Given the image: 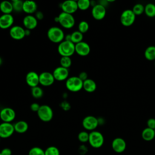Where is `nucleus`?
<instances>
[{
    "mask_svg": "<svg viewBox=\"0 0 155 155\" xmlns=\"http://www.w3.org/2000/svg\"><path fill=\"white\" fill-rule=\"evenodd\" d=\"M58 52L61 57H71L75 53V44L71 41L64 40L59 44Z\"/></svg>",
    "mask_w": 155,
    "mask_h": 155,
    "instance_id": "f257e3e1",
    "label": "nucleus"
},
{
    "mask_svg": "<svg viewBox=\"0 0 155 155\" xmlns=\"http://www.w3.org/2000/svg\"><path fill=\"white\" fill-rule=\"evenodd\" d=\"M65 36L64 31L58 27H51L47 31L48 39L53 43H61L64 40Z\"/></svg>",
    "mask_w": 155,
    "mask_h": 155,
    "instance_id": "f03ea898",
    "label": "nucleus"
},
{
    "mask_svg": "<svg viewBox=\"0 0 155 155\" xmlns=\"http://www.w3.org/2000/svg\"><path fill=\"white\" fill-rule=\"evenodd\" d=\"M65 87L70 91L78 92L83 88V81L78 76H71L66 80Z\"/></svg>",
    "mask_w": 155,
    "mask_h": 155,
    "instance_id": "7ed1b4c3",
    "label": "nucleus"
},
{
    "mask_svg": "<svg viewBox=\"0 0 155 155\" xmlns=\"http://www.w3.org/2000/svg\"><path fill=\"white\" fill-rule=\"evenodd\" d=\"M58 23L64 28L70 29L75 24V19L73 15L61 12L58 16Z\"/></svg>",
    "mask_w": 155,
    "mask_h": 155,
    "instance_id": "20e7f679",
    "label": "nucleus"
},
{
    "mask_svg": "<svg viewBox=\"0 0 155 155\" xmlns=\"http://www.w3.org/2000/svg\"><path fill=\"white\" fill-rule=\"evenodd\" d=\"M88 142L92 147L94 148H99L101 147L104 144V136L99 131L95 130L92 131L89 133Z\"/></svg>",
    "mask_w": 155,
    "mask_h": 155,
    "instance_id": "39448f33",
    "label": "nucleus"
},
{
    "mask_svg": "<svg viewBox=\"0 0 155 155\" xmlns=\"http://www.w3.org/2000/svg\"><path fill=\"white\" fill-rule=\"evenodd\" d=\"M37 114L39 119L43 122H48L51 120L53 117V111L51 107L48 105H41Z\"/></svg>",
    "mask_w": 155,
    "mask_h": 155,
    "instance_id": "423d86ee",
    "label": "nucleus"
},
{
    "mask_svg": "<svg viewBox=\"0 0 155 155\" xmlns=\"http://www.w3.org/2000/svg\"><path fill=\"white\" fill-rule=\"evenodd\" d=\"M136 20V15L130 9H127L122 12L120 17L121 24L125 27L132 25Z\"/></svg>",
    "mask_w": 155,
    "mask_h": 155,
    "instance_id": "0eeeda50",
    "label": "nucleus"
},
{
    "mask_svg": "<svg viewBox=\"0 0 155 155\" xmlns=\"http://www.w3.org/2000/svg\"><path fill=\"white\" fill-rule=\"evenodd\" d=\"M83 127L88 131H94V130L99 125L97 118L94 116L89 115L85 116L82 122Z\"/></svg>",
    "mask_w": 155,
    "mask_h": 155,
    "instance_id": "6e6552de",
    "label": "nucleus"
},
{
    "mask_svg": "<svg viewBox=\"0 0 155 155\" xmlns=\"http://www.w3.org/2000/svg\"><path fill=\"white\" fill-rule=\"evenodd\" d=\"M15 117V111L10 107H4L0 111V119L2 122L11 123Z\"/></svg>",
    "mask_w": 155,
    "mask_h": 155,
    "instance_id": "1a4fd4ad",
    "label": "nucleus"
},
{
    "mask_svg": "<svg viewBox=\"0 0 155 155\" xmlns=\"http://www.w3.org/2000/svg\"><path fill=\"white\" fill-rule=\"evenodd\" d=\"M15 132L14 126L12 123L2 122L0 124V137L6 139L10 137Z\"/></svg>",
    "mask_w": 155,
    "mask_h": 155,
    "instance_id": "9d476101",
    "label": "nucleus"
},
{
    "mask_svg": "<svg viewBox=\"0 0 155 155\" xmlns=\"http://www.w3.org/2000/svg\"><path fill=\"white\" fill-rule=\"evenodd\" d=\"M61 8L62 12L73 15L78 9L77 1L74 0H67L61 4Z\"/></svg>",
    "mask_w": 155,
    "mask_h": 155,
    "instance_id": "9b49d317",
    "label": "nucleus"
},
{
    "mask_svg": "<svg viewBox=\"0 0 155 155\" xmlns=\"http://www.w3.org/2000/svg\"><path fill=\"white\" fill-rule=\"evenodd\" d=\"M10 37L16 41H19L25 36V28L20 25H13L9 30Z\"/></svg>",
    "mask_w": 155,
    "mask_h": 155,
    "instance_id": "f8f14e48",
    "label": "nucleus"
},
{
    "mask_svg": "<svg viewBox=\"0 0 155 155\" xmlns=\"http://www.w3.org/2000/svg\"><path fill=\"white\" fill-rule=\"evenodd\" d=\"M54 78L58 81H66L69 77V71L68 68H64L61 66L56 67L52 73Z\"/></svg>",
    "mask_w": 155,
    "mask_h": 155,
    "instance_id": "ddd939ff",
    "label": "nucleus"
},
{
    "mask_svg": "<svg viewBox=\"0 0 155 155\" xmlns=\"http://www.w3.org/2000/svg\"><path fill=\"white\" fill-rule=\"evenodd\" d=\"M106 12L105 7L98 3L93 7L91 10V15L94 19L100 21L105 18Z\"/></svg>",
    "mask_w": 155,
    "mask_h": 155,
    "instance_id": "4468645a",
    "label": "nucleus"
},
{
    "mask_svg": "<svg viewBox=\"0 0 155 155\" xmlns=\"http://www.w3.org/2000/svg\"><path fill=\"white\" fill-rule=\"evenodd\" d=\"M54 76L50 72L44 71L39 74V84L42 86H50L54 83Z\"/></svg>",
    "mask_w": 155,
    "mask_h": 155,
    "instance_id": "2eb2a0df",
    "label": "nucleus"
},
{
    "mask_svg": "<svg viewBox=\"0 0 155 155\" xmlns=\"http://www.w3.org/2000/svg\"><path fill=\"white\" fill-rule=\"evenodd\" d=\"M90 46L88 43L82 41L75 44V53L81 56H86L90 53Z\"/></svg>",
    "mask_w": 155,
    "mask_h": 155,
    "instance_id": "dca6fc26",
    "label": "nucleus"
},
{
    "mask_svg": "<svg viewBox=\"0 0 155 155\" xmlns=\"http://www.w3.org/2000/svg\"><path fill=\"white\" fill-rule=\"evenodd\" d=\"M25 81L31 88L37 87L39 84V74L33 71H29L25 76Z\"/></svg>",
    "mask_w": 155,
    "mask_h": 155,
    "instance_id": "f3484780",
    "label": "nucleus"
},
{
    "mask_svg": "<svg viewBox=\"0 0 155 155\" xmlns=\"http://www.w3.org/2000/svg\"><path fill=\"white\" fill-rule=\"evenodd\" d=\"M14 23V18L12 14H2L0 16V28H10Z\"/></svg>",
    "mask_w": 155,
    "mask_h": 155,
    "instance_id": "a211bd4d",
    "label": "nucleus"
},
{
    "mask_svg": "<svg viewBox=\"0 0 155 155\" xmlns=\"http://www.w3.org/2000/svg\"><path fill=\"white\" fill-rule=\"evenodd\" d=\"M111 147L116 153H121L126 149L127 143L124 139L121 137H116L112 141Z\"/></svg>",
    "mask_w": 155,
    "mask_h": 155,
    "instance_id": "6ab92c4d",
    "label": "nucleus"
},
{
    "mask_svg": "<svg viewBox=\"0 0 155 155\" xmlns=\"http://www.w3.org/2000/svg\"><path fill=\"white\" fill-rule=\"evenodd\" d=\"M38 22V21L36 19L35 16L32 15H27L22 20V23L25 29L30 30H32L37 27Z\"/></svg>",
    "mask_w": 155,
    "mask_h": 155,
    "instance_id": "aec40b11",
    "label": "nucleus"
},
{
    "mask_svg": "<svg viewBox=\"0 0 155 155\" xmlns=\"http://www.w3.org/2000/svg\"><path fill=\"white\" fill-rule=\"evenodd\" d=\"M38 5L33 1H25L23 2L22 11L27 15L35 13L38 10Z\"/></svg>",
    "mask_w": 155,
    "mask_h": 155,
    "instance_id": "412c9836",
    "label": "nucleus"
},
{
    "mask_svg": "<svg viewBox=\"0 0 155 155\" xmlns=\"http://www.w3.org/2000/svg\"><path fill=\"white\" fill-rule=\"evenodd\" d=\"M97 88V85L95 81L91 79L88 78L83 82V89L88 93L94 92Z\"/></svg>",
    "mask_w": 155,
    "mask_h": 155,
    "instance_id": "4be33fe9",
    "label": "nucleus"
},
{
    "mask_svg": "<svg viewBox=\"0 0 155 155\" xmlns=\"http://www.w3.org/2000/svg\"><path fill=\"white\" fill-rule=\"evenodd\" d=\"M15 131L22 134L25 133L28 129V125L27 122L24 120H19L14 125Z\"/></svg>",
    "mask_w": 155,
    "mask_h": 155,
    "instance_id": "5701e85b",
    "label": "nucleus"
},
{
    "mask_svg": "<svg viewBox=\"0 0 155 155\" xmlns=\"http://www.w3.org/2000/svg\"><path fill=\"white\" fill-rule=\"evenodd\" d=\"M0 11L2 14H11L13 11L12 2L8 1H3L1 2Z\"/></svg>",
    "mask_w": 155,
    "mask_h": 155,
    "instance_id": "b1692460",
    "label": "nucleus"
},
{
    "mask_svg": "<svg viewBox=\"0 0 155 155\" xmlns=\"http://www.w3.org/2000/svg\"><path fill=\"white\" fill-rule=\"evenodd\" d=\"M142 137L145 141H151L155 138L154 130L147 127L142 132Z\"/></svg>",
    "mask_w": 155,
    "mask_h": 155,
    "instance_id": "393cba45",
    "label": "nucleus"
},
{
    "mask_svg": "<svg viewBox=\"0 0 155 155\" xmlns=\"http://www.w3.org/2000/svg\"><path fill=\"white\" fill-rule=\"evenodd\" d=\"M145 58L148 61H155V46L148 47L144 51Z\"/></svg>",
    "mask_w": 155,
    "mask_h": 155,
    "instance_id": "a878e982",
    "label": "nucleus"
},
{
    "mask_svg": "<svg viewBox=\"0 0 155 155\" xmlns=\"http://www.w3.org/2000/svg\"><path fill=\"white\" fill-rule=\"evenodd\" d=\"M144 13L145 15L150 17L153 18L155 16V4L153 3H148L145 5Z\"/></svg>",
    "mask_w": 155,
    "mask_h": 155,
    "instance_id": "bb28decb",
    "label": "nucleus"
},
{
    "mask_svg": "<svg viewBox=\"0 0 155 155\" xmlns=\"http://www.w3.org/2000/svg\"><path fill=\"white\" fill-rule=\"evenodd\" d=\"M83 34L78 30L74 31L71 33V41L74 44L83 41Z\"/></svg>",
    "mask_w": 155,
    "mask_h": 155,
    "instance_id": "cd10ccee",
    "label": "nucleus"
},
{
    "mask_svg": "<svg viewBox=\"0 0 155 155\" xmlns=\"http://www.w3.org/2000/svg\"><path fill=\"white\" fill-rule=\"evenodd\" d=\"M31 93L32 96L35 99H40L43 96V90L39 86L31 88Z\"/></svg>",
    "mask_w": 155,
    "mask_h": 155,
    "instance_id": "c85d7f7f",
    "label": "nucleus"
},
{
    "mask_svg": "<svg viewBox=\"0 0 155 155\" xmlns=\"http://www.w3.org/2000/svg\"><path fill=\"white\" fill-rule=\"evenodd\" d=\"M78 9L85 11L87 10L91 5L90 1L89 0H79L77 1Z\"/></svg>",
    "mask_w": 155,
    "mask_h": 155,
    "instance_id": "c756f323",
    "label": "nucleus"
},
{
    "mask_svg": "<svg viewBox=\"0 0 155 155\" xmlns=\"http://www.w3.org/2000/svg\"><path fill=\"white\" fill-rule=\"evenodd\" d=\"M72 61L70 57H61L60 59V66L68 68H70L71 65Z\"/></svg>",
    "mask_w": 155,
    "mask_h": 155,
    "instance_id": "7c9ffc66",
    "label": "nucleus"
},
{
    "mask_svg": "<svg viewBox=\"0 0 155 155\" xmlns=\"http://www.w3.org/2000/svg\"><path fill=\"white\" fill-rule=\"evenodd\" d=\"M24 1L21 0H13L12 1L13 11L16 12H21L22 11Z\"/></svg>",
    "mask_w": 155,
    "mask_h": 155,
    "instance_id": "2f4dec72",
    "label": "nucleus"
},
{
    "mask_svg": "<svg viewBox=\"0 0 155 155\" xmlns=\"http://www.w3.org/2000/svg\"><path fill=\"white\" fill-rule=\"evenodd\" d=\"M144 10H145V6H143V5H142V4L139 3V4H135L133 6L132 11L133 12V13L136 16H139L142 15L144 12Z\"/></svg>",
    "mask_w": 155,
    "mask_h": 155,
    "instance_id": "473e14b6",
    "label": "nucleus"
},
{
    "mask_svg": "<svg viewBox=\"0 0 155 155\" xmlns=\"http://www.w3.org/2000/svg\"><path fill=\"white\" fill-rule=\"evenodd\" d=\"M78 28V31H80L81 33H85L89 30V24L87 21H82L79 23Z\"/></svg>",
    "mask_w": 155,
    "mask_h": 155,
    "instance_id": "72a5a7b5",
    "label": "nucleus"
},
{
    "mask_svg": "<svg viewBox=\"0 0 155 155\" xmlns=\"http://www.w3.org/2000/svg\"><path fill=\"white\" fill-rule=\"evenodd\" d=\"M45 155H60V152L56 147L50 146L45 150Z\"/></svg>",
    "mask_w": 155,
    "mask_h": 155,
    "instance_id": "f704fd0d",
    "label": "nucleus"
},
{
    "mask_svg": "<svg viewBox=\"0 0 155 155\" xmlns=\"http://www.w3.org/2000/svg\"><path fill=\"white\" fill-rule=\"evenodd\" d=\"M28 155H45V151L40 147H34L29 150Z\"/></svg>",
    "mask_w": 155,
    "mask_h": 155,
    "instance_id": "c9c22d12",
    "label": "nucleus"
},
{
    "mask_svg": "<svg viewBox=\"0 0 155 155\" xmlns=\"http://www.w3.org/2000/svg\"><path fill=\"white\" fill-rule=\"evenodd\" d=\"M78 139L80 142L82 143L88 142L89 133L85 131H81L78 135Z\"/></svg>",
    "mask_w": 155,
    "mask_h": 155,
    "instance_id": "e433bc0d",
    "label": "nucleus"
},
{
    "mask_svg": "<svg viewBox=\"0 0 155 155\" xmlns=\"http://www.w3.org/2000/svg\"><path fill=\"white\" fill-rule=\"evenodd\" d=\"M61 107L64 110V111H68L71 108V105L67 101H64L60 104Z\"/></svg>",
    "mask_w": 155,
    "mask_h": 155,
    "instance_id": "4c0bfd02",
    "label": "nucleus"
},
{
    "mask_svg": "<svg viewBox=\"0 0 155 155\" xmlns=\"http://www.w3.org/2000/svg\"><path fill=\"white\" fill-rule=\"evenodd\" d=\"M147 125V127L151 128L153 130H155V119L150 118L149 119H148Z\"/></svg>",
    "mask_w": 155,
    "mask_h": 155,
    "instance_id": "58836bf2",
    "label": "nucleus"
},
{
    "mask_svg": "<svg viewBox=\"0 0 155 155\" xmlns=\"http://www.w3.org/2000/svg\"><path fill=\"white\" fill-rule=\"evenodd\" d=\"M40 107H41V105H40L39 104H38V103H36V102H34V103H32V104L30 105V110H31L32 111H33V112H36V113H37V112L38 111V110H39Z\"/></svg>",
    "mask_w": 155,
    "mask_h": 155,
    "instance_id": "ea45409f",
    "label": "nucleus"
},
{
    "mask_svg": "<svg viewBox=\"0 0 155 155\" xmlns=\"http://www.w3.org/2000/svg\"><path fill=\"white\" fill-rule=\"evenodd\" d=\"M35 18H36V19L38 21H41V20H42L44 16V13L41 12V11H37L35 13Z\"/></svg>",
    "mask_w": 155,
    "mask_h": 155,
    "instance_id": "a19ab883",
    "label": "nucleus"
},
{
    "mask_svg": "<svg viewBox=\"0 0 155 155\" xmlns=\"http://www.w3.org/2000/svg\"><path fill=\"white\" fill-rule=\"evenodd\" d=\"M78 77L84 82L88 79V74L85 71H82L79 74Z\"/></svg>",
    "mask_w": 155,
    "mask_h": 155,
    "instance_id": "79ce46f5",
    "label": "nucleus"
},
{
    "mask_svg": "<svg viewBox=\"0 0 155 155\" xmlns=\"http://www.w3.org/2000/svg\"><path fill=\"white\" fill-rule=\"evenodd\" d=\"M1 155H12V151L8 148H4L1 151Z\"/></svg>",
    "mask_w": 155,
    "mask_h": 155,
    "instance_id": "37998d69",
    "label": "nucleus"
},
{
    "mask_svg": "<svg viewBox=\"0 0 155 155\" xmlns=\"http://www.w3.org/2000/svg\"><path fill=\"white\" fill-rule=\"evenodd\" d=\"M64 40L68 41H71V34H67L65 36Z\"/></svg>",
    "mask_w": 155,
    "mask_h": 155,
    "instance_id": "c03bdc74",
    "label": "nucleus"
},
{
    "mask_svg": "<svg viewBox=\"0 0 155 155\" xmlns=\"http://www.w3.org/2000/svg\"><path fill=\"white\" fill-rule=\"evenodd\" d=\"M31 33V30H27V29H25V36H28L30 35Z\"/></svg>",
    "mask_w": 155,
    "mask_h": 155,
    "instance_id": "a18cd8bd",
    "label": "nucleus"
},
{
    "mask_svg": "<svg viewBox=\"0 0 155 155\" xmlns=\"http://www.w3.org/2000/svg\"><path fill=\"white\" fill-rule=\"evenodd\" d=\"M2 62H3V60H2V58L0 57V65H1L2 64Z\"/></svg>",
    "mask_w": 155,
    "mask_h": 155,
    "instance_id": "49530a36",
    "label": "nucleus"
},
{
    "mask_svg": "<svg viewBox=\"0 0 155 155\" xmlns=\"http://www.w3.org/2000/svg\"><path fill=\"white\" fill-rule=\"evenodd\" d=\"M0 155H1V152H0Z\"/></svg>",
    "mask_w": 155,
    "mask_h": 155,
    "instance_id": "de8ad7c7",
    "label": "nucleus"
},
{
    "mask_svg": "<svg viewBox=\"0 0 155 155\" xmlns=\"http://www.w3.org/2000/svg\"><path fill=\"white\" fill-rule=\"evenodd\" d=\"M0 141H1V137H0Z\"/></svg>",
    "mask_w": 155,
    "mask_h": 155,
    "instance_id": "09e8293b",
    "label": "nucleus"
},
{
    "mask_svg": "<svg viewBox=\"0 0 155 155\" xmlns=\"http://www.w3.org/2000/svg\"><path fill=\"white\" fill-rule=\"evenodd\" d=\"M0 4H1V2H0Z\"/></svg>",
    "mask_w": 155,
    "mask_h": 155,
    "instance_id": "8fccbe9b",
    "label": "nucleus"
},
{
    "mask_svg": "<svg viewBox=\"0 0 155 155\" xmlns=\"http://www.w3.org/2000/svg\"><path fill=\"white\" fill-rule=\"evenodd\" d=\"M154 65H155V63H154Z\"/></svg>",
    "mask_w": 155,
    "mask_h": 155,
    "instance_id": "3c124183",
    "label": "nucleus"
},
{
    "mask_svg": "<svg viewBox=\"0 0 155 155\" xmlns=\"http://www.w3.org/2000/svg\"><path fill=\"white\" fill-rule=\"evenodd\" d=\"M154 131H155V130H154Z\"/></svg>",
    "mask_w": 155,
    "mask_h": 155,
    "instance_id": "603ef678",
    "label": "nucleus"
}]
</instances>
